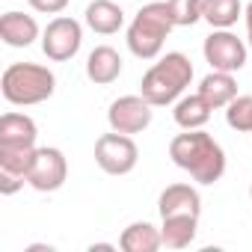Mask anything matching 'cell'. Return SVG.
Wrapping results in <instances>:
<instances>
[{
    "mask_svg": "<svg viewBox=\"0 0 252 252\" xmlns=\"http://www.w3.org/2000/svg\"><path fill=\"white\" fill-rule=\"evenodd\" d=\"M199 95H202L214 110H222V107H228V104L237 98V80H234L231 71H217V68H211V74H205L202 83H199Z\"/></svg>",
    "mask_w": 252,
    "mask_h": 252,
    "instance_id": "15",
    "label": "cell"
},
{
    "mask_svg": "<svg viewBox=\"0 0 252 252\" xmlns=\"http://www.w3.org/2000/svg\"><path fill=\"white\" fill-rule=\"evenodd\" d=\"M158 211L160 217H175V214L202 217V196L190 184H169L158 199Z\"/></svg>",
    "mask_w": 252,
    "mask_h": 252,
    "instance_id": "10",
    "label": "cell"
},
{
    "mask_svg": "<svg viewBox=\"0 0 252 252\" xmlns=\"http://www.w3.org/2000/svg\"><path fill=\"white\" fill-rule=\"evenodd\" d=\"M155 119V104H149L143 95H122L110 104L107 122L110 131L119 134H143Z\"/></svg>",
    "mask_w": 252,
    "mask_h": 252,
    "instance_id": "7",
    "label": "cell"
},
{
    "mask_svg": "<svg viewBox=\"0 0 252 252\" xmlns=\"http://www.w3.org/2000/svg\"><path fill=\"white\" fill-rule=\"evenodd\" d=\"M80 45H83V27H80V21H74L68 15L54 18L42 33V51L54 63L71 60L80 51Z\"/></svg>",
    "mask_w": 252,
    "mask_h": 252,
    "instance_id": "8",
    "label": "cell"
},
{
    "mask_svg": "<svg viewBox=\"0 0 252 252\" xmlns=\"http://www.w3.org/2000/svg\"><path fill=\"white\" fill-rule=\"evenodd\" d=\"M24 181H27V178H21V175H12V172H6V169H0V193H3V196H12V193H18V190L24 187Z\"/></svg>",
    "mask_w": 252,
    "mask_h": 252,
    "instance_id": "23",
    "label": "cell"
},
{
    "mask_svg": "<svg viewBox=\"0 0 252 252\" xmlns=\"http://www.w3.org/2000/svg\"><path fill=\"white\" fill-rule=\"evenodd\" d=\"M249 196H252V187H249Z\"/></svg>",
    "mask_w": 252,
    "mask_h": 252,
    "instance_id": "27",
    "label": "cell"
},
{
    "mask_svg": "<svg viewBox=\"0 0 252 252\" xmlns=\"http://www.w3.org/2000/svg\"><path fill=\"white\" fill-rule=\"evenodd\" d=\"M119 74H122V57H119V51L110 48V45L92 48V54L86 57V77L92 83H98V86H107V83L119 80Z\"/></svg>",
    "mask_w": 252,
    "mask_h": 252,
    "instance_id": "13",
    "label": "cell"
},
{
    "mask_svg": "<svg viewBox=\"0 0 252 252\" xmlns=\"http://www.w3.org/2000/svg\"><path fill=\"white\" fill-rule=\"evenodd\" d=\"M39 128L27 113H3L0 116V146H24L36 149Z\"/></svg>",
    "mask_w": 252,
    "mask_h": 252,
    "instance_id": "11",
    "label": "cell"
},
{
    "mask_svg": "<svg viewBox=\"0 0 252 252\" xmlns=\"http://www.w3.org/2000/svg\"><path fill=\"white\" fill-rule=\"evenodd\" d=\"M175 21H172V12H169V3L166 0H158V3H146L134 21L128 24V48L134 57L140 60H155L160 57L163 51V42L166 36L172 33Z\"/></svg>",
    "mask_w": 252,
    "mask_h": 252,
    "instance_id": "4",
    "label": "cell"
},
{
    "mask_svg": "<svg viewBox=\"0 0 252 252\" xmlns=\"http://www.w3.org/2000/svg\"><path fill=\"white\" fill-rule=\"evenodd\" d=\"M83 15H86V27L95 30L98 36H113L125 27V12L116 0H92Z\"/></svg>",
    "mask_w": 252,
    "mask_h": 252,
    "instance_id": "14",
    "label": "cell"
},
{
    "mask_svg": "<svg viewBox=\"0 0 252 252\" xmlns=\"http://www.w3.org/2000/svg\"><path fill=\"white\" fill-rule=\"evenodd\" d=\"M243 15L240 0H202V21H208L214 30H228Z\"/></svg>",
    "mask_w": 252,
    "mask_h": 252,
    "instance_id": "19",
    "label": "cell"
},
{
    "mask_svg": "<svg viewBox=\"0 0 252 252\" xmlns=\"http://www.w3.org/2000/svg\"><path fill=\"white\" fill-rule=\"evenodd\" d=\"M36 149H24V146H0V169H6L12 175L27 178L30 166H33Z\"/></svg>",
    "mask_w": 252,
    "mask_h": 252,
    "instance_id": "20",
    "label": "cell"
},
{
    "mask_svg": "<svg viewBox=\"0 0 252 252\" xmlns=\"http://www.w3.org/2000/svg\"><path fill=\"white\" fill-rule=\"evenodd\" d=\"M243 18H246V45L252 51V0L246 3V9H243Z\"/></svg>",
    "mask_w": 252,
    "mask_h": 252,
    "instance_id": "25",
    "label": "cell"
},
{
    "mask_svg": "<svg viewBox=\"0 0 252 252\" xmlns=\"http://www.w3.org/2000/svg\"><path fill=\"white\" fill-rule=\"evenodd\" d=\"M211 110H214V107L196 92V95H184V98L175 101L172 119H175L178 128H184V131H196V128H205V125H208Z\"/></svg>",
    "mask_w": 252,
    "mask_h": 252,
    "instance_id": "17",
    "label": "cell"
},
{
    "mask_svg": "<svg viewBox=\"0 0 252 252\" xmlns=\"http://www.w3.org/2000/svg\"><path fill=\"white\" fill-rule=\"evenodd\" d=\"M57 77L48 65L39 63H12L0 77V92L15 107H33L54 95Z\"/></svg>",
    "mask_w": 252,
    "mask_h": 252,
    "instance_id": "3",
    "label": "cell"
},
{
    "mask_svg": "<svg viewBox=\"0 0 252 252\" xmlns=\"http://www.w3.org/2000/svg\"><path fill=\"white\" fill-rule=\"evenodd\" d=\"M193 80V63L190 57H184L181 51H169L163 54L146 74H143V83H140V95L155 104V107H166V104H175L184 89L190 86Z\"/></svg>",
    "mask_w": 252,
    "mask_h": 252,
    "instance_id": "2",
    "label": "cell"
},
{
    "mask_svg": "<svg viewBox=\"0 0 252 252\" xmlns=\"http://www.w3.org/2000/svg\"><path fill=\"white\" fill-rule=\"evenodd\" d=\"M163 246V234L160 228H155L152 222H131L119 237V249L125 252H158Z\"/></svg>",
    "mask_w": 252,
    "mask_h": 252,
    "instance_id": "18",
    "label": "cell"
},
{
    "mask_svg": "<svg viewBox=\"0 0 252 252\" xmlns=\"http://www.w3.org/2000/svg\"><path fill=\"white\" fill-rule=\"evenodd\" d=\"M0 39H3L9 48H30L39 39V24L33 15L24 12H6L0 18Z\"/></svg>",
    "mask_w": 252,
    "mask_h": 252,
    "instance_id": "12",
    "label": "cell"
},
{
    "mask_svg": "<svg viewBox=\"0 0 252 252\" xmlns=\"http://www.w3.org/2000/svg\"><path fill=\"white\" fill-rule=\"evenodd\" d=\"M175 27H193L202 21V0H166Z\"/></svg>",
    "mask_w": 252,
    "mask_h": 252,
    "instance_id": "22",
    "label": "cell"
},
{
    "mask_svg": "<svg viewBox=\"0 0 252 252\" xmlns=\"http://www.w3.org/2000/svg\"><path fill=\"white\" fill-rule=\"evenodd\" d=\"M160 234H163V246L166 249H187L196 240L199 231V217L190 214H175V217H160Z\"/></svg>",
    "mask_w": 252,
    "mask_h": 252,
    "instance_id": "16",
    "label": "cell"
},
{
    "mask_svg": "<svg viewBox=\"0 0 252 252\" xmlns=\"http://www.w3.org/2000/svg\"><path fill=\"white\" fill-rule=\"evenodd\" d=\"M89 249H92V252H95V249H116V246H113V243H92V246H89Z\"/></svg>",
    "mask_w": 252,
    "mask_h": 252,
    "instance_id": "26",
    "label": "cell"
},
{
    "mask_svg": "<svg viewBox=\"0 0 252 252\" xmlns=\"http://www.w3.org/2000/svg\"><path fill=\"white\" fill-rule=\"evenodd\" d=\"M27 3H30L36 12H42V15H60V12L68 6V0H27Z\"/></svg>",
    "mask_w": 252,
    "mask_h": 252,
    "instance_id": "24",
    "label": "cell"
},
{
    "mask_svg": "<svg viewBox=\"0 0 252 252\" xmlns=\"http://www.w3.org/2000/svg\"><path fill=\"white\" fill-rule=\"evenodd\" d=\"M68 178V160L60 149L54 146H42L36 149V158H33V166L27 172V184L39 193H54L65 184Z\"/></svg>",
    "mask_w": 252,
    "mask_h": 252,
    "instance_id": "9",
    "label": "cell"
},
{
    "mask_svg": "<svg viewBox=\"0 0 252 252\" xmlns=\"http://www.w3.org/2000/svg\"><path fill=\"white\" fill-rule=\"evenodd\" d=\"M169 158L178 169L190 172L196 184H217L225 175V152L222 146L202 128L184 131L172 137L169 143Z\"/></svg>",
    "mask_w": 252,
    "mask_h": 252,
    "instance_id": "1",
    "label": "cell"
},
{
    "mask_svg": "<svg viewBox=\"0 0 252 252\" xmlns=\"http://www.w3.org/2000/svg\"><path fill=\"white\" fill-rule=\"evenodd\" d=\"M225 122H228V128H234V131L252 134V95H237L225 107Z\"/></svg>",
    "mask_w": 252,
    "mask_h": 252,
    "instance_id": "21",
    "label": "cell"
},
{
    "mask_svg": "<svg viewBox=\"0 0 252 252\" xmlns=\"http://www.w3.org/2000/svg\"><path fill=\"white\" fill-rule=\"evenodd\" d=\"M95 163L107 175H128L140 163V149L131 140V134L110 131L95 140Z\"/></svg>",
    "mask_w": 252,
    "mask_h": 252,
    "instance_id": "5",
    "label": "cell"
},
{
    "mask_svg": "<svg viewBox=\"0 0 252 252\" xmlns=\"http://www.w3.org/2000/svg\"><path fill=\"white\" fill-rule=\"evenodd\" d=\"M202 54L208 60L211 68L217 71H240L246 65V57H249V45L243 39H237L231 30H214L205 45H202Z\"/></svg>",
    "mask_w": 252,
    "mask_h": 252,
    "instance_id": "6",
    "label": "cell"
}]
</instances>
